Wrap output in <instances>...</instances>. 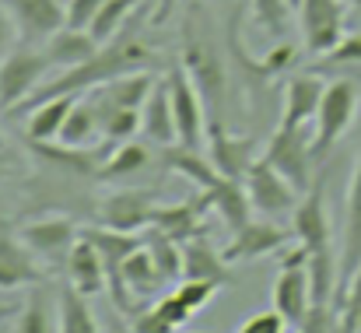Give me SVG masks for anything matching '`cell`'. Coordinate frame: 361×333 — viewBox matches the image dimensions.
Listing matches in <instances>:
<instances>
[{
  "instance_id": "obj_1",
  "label": "cell",
  "mask_w": 361,
  "mask_h": 333,
  "mask_svg": "<svg viewBox=\"0 0 361 333\" xmlns=\"http://www.w3.org/2000/svg\"><path fill=\"white\" fill-rule=\"evenodd\" d=\"M140 21L144 14H133L126 21L120 35L106 46H99L95 56H88L85 63L71 67V71H60L56 78L42 81L21 106H14L11 112H28L35 109L39 102L46 99H60V95H88L92 88L113 81V78H123V74H133V71H151L158 63V53L147 46V39L140 35Z\"/></svg>"
},
{
  "instance_id": "obj_2",
  "label": "cell",
  "mask_w": 361,
  "mask_h": 333,
  "mask_svg": "<svg viewBox=\"0 0 361 333\" xmlns=\"http://www.w3.org/2000/svg\"><path fill=\"white\" fill-rule=\"evenodd\" d=\"M361 106V67L344 71L341 78L326 81V92H323V102L316 112V133H312V162L323 165L330 158V151L337 147V140L351 130L355 116Z\"/></svg>"
},
{
  "instance_id": "obj_3",
  "label": "cell",
  "mask_w": 361,
  "mask_h": 333,
  "mask_svg": "<svg viewBox=\"0 0 361 333\" xmlns=\"http://www.w3.org/2000/svg\"><path fill=\"white\" fill-rule=\"evenodd\" d=\"M179 63L186 67L190 81L197 85L207 116H218L221 102H225V88H228V74H225V63L218 56V49L204 39V32H197V4L193 11L186 14V25H183V53H179Z\"/></svg>"
},
{
  "instance_id": "obj_4",
  "label": "cell",
  "mask_w": 361,
  "mask_h": 333,
  "mask_svg": "<svg viewBox=\"0 0 361 333\" xmlns=\"http://www.w3.org/2000/svg\"><path fill=\"white\" fill-rule=\"evenodd\" d=\"M53 71L49 56L42 46H18L4 56L0 63V109L11 112L14 106H21Z\"/></svg>"
},
{
  "instance_id": "obj_5",
  "label": "cell",
  "mask_w": 361,
  "mask_h": 333,
  "mask_svg": "<svg viewBox=\"0 0 361 333\" xmlns=\"http://www.w3.org/2000/svg\"><path fill=\"white\" fill-rule=\"evenodd\" d=\"M242 186H245V193H249L252 211H259V214L270 218V222L291 218L295 207H298V190H295L267 158H256V162H252V169L245 172Z\"/></svg>"
},
{
  "instance_id": "obj_6",
  "label": "cell",
  "mask_w": 361,
  "mask_h": 333,
  "mask_svg": "<svg viewBox=\"0 0 361 333\" xmlns=\"http://www.w3.org/2000/svg\"><path fill=\"white\" fill-rule=\"evenodd\" d=\"M348 0H302L298 18H302V42L312 56H326L341 46L348 35Z\"/></svg>"
},
{
  "instance_id": "obj_7",
  "label": "cell",
  "mask_w": 361,
  "mask_h": 333,
  "mask_svg": "<svg viewBox=\"0 0 361 333\" xmlns=\"http://www.w3.org/2000/svg\"><path fill=\"white\" fill-rule=\"evenodd\" d=\"M298 193H305L312 186V137H305V130H288L277 126L267 140V155H263Z\"/></svg>"
},
{
  "instance_id": "obj_8",
  "label": "cell",
  "mask_w": 361,
  "mask_h": 333,
  "mask_svg": "<svg viewBox=\"0 0 361 333\" xmlns=\"http://www.w3.org/2000/svg\"><path fill=\"white\" fill-rule=\"evenodd\" d=\"M169 92H172V112H176V130H179V144L186 147H200L204 144V130H207V106L197 92V85L190 81L186 67L176 60L165 71Z\"/></svg>"
},
{
  "instance_id": "obj_9",
  "label": "cell",
  "mask_w": 361,
  "mask_h": 333,
  "mask_svg": "<svg viewBox=\"0 0 361 333\" xmlns=\"http://www.w3.org/2000/svg\"><path fill=\"white\" fill-rule=\"evenodd\" d=\"M291 231L309 249V256L330 249L334 235H330V214H326V172H316V183L298 200V207L291 214Z\"/></svg>"
},
{
  "instance_id": "obj_10",
  "label": "cell",
  "mask_w": 361,
  "mask_h": 333,
  "mask_svg": "<svg viewBox=\"0 0 361 333\" xmlns=\"http://www.w3.org/2000/svg\"><path fill=\"white\" fill-rule=\"evenodd\" d=\"M207 158L214 162V169L225 179L242 183L245 172L256 162V137L228 133L225 123H221V116H207Z\"/></svg>"
},
{
  "instance_id": "obj_11",
  "label": "cell",
  "mask_w": 361,
  "mask_h": 333,
  "mask_svg": "<svg viewBox=\"0 0 361 333\" xmlns=\"http://www.w3.org/2000/svg\"><path fill=\"white\" fill-rule=\"evenodd\" d=\"M32 284H42L39 256L25 246L21 231H14L0 218V291L32 288Z\"/></svg>"
},
{
  "instance_id": "obj_12",
  "label": "cell",
  "mask_w": 361,
  "mask_h": 333,
  "mask_svg": "<svg viewBox=\"0 0 361 333\" xmlns=\"http://www.w3.org/2000/svg\"><path fill=\"white\" fill-rule=\"evenodd\" d=\"M21 238H25V246H28L39 260H46V263H53V267H63L67 256H71V249H74V242L81 238V231L74 228L71 218L49 214V218H39V222L25 224V228H21Z\"/></svg>"
},
{
  "instance_id": "obj_13",
  "label": "cell",
  "mask_w": 361,
  "mask_h": 333,
  "mask_svg": "<svg viewBox=\"0 0 361 333\" xmlns=\"http://www.w3.org/2000/svg\"><path fill=\"white\" fill-rule=\"evenodd\" d=\"M323 92H326V81L319 78V71H302V74L288 78V85H284V116H281L277 126L305 130L309 123H316Z\"/></svg>"
},
{
  "instance_id": "obj_14",
  "label": "cell",
  "mask_w": 361,
  "mask_h": 333,
  "mask_svg": "<svg viewBox=\"0 0 361 333\" xmlns=\"http://www.w3.org/2000/svg\"><path fill=\"white\" fill-rule=\"evenodd\" d=\"M161 204H154V193L151 190H120L113 197L102 200V211H99V222L106 228H116V231H137V228H147L154 224Z\"/></svg>"
},
{
  "instance_id": "obj_15",
  "label": "cell",
  "mask_w": 361,
  "mask_h": 333,
  "mask_svg": "<svg viewBox=\"0 0 361 333\" xmlns=\"http://www.w3.org/2000/svg\"><path fill=\"white\" fill-rule=\"evenodd\" d=\"M7 7L25 42H46L67 25V7L60 0H7Z\"/></svg>"
},
{
  "instance_id": "obj_16",
  "label": "cell",
  "mask_w": 361,
  "mask_h": 333,
  "mask_svg": "<svg viewBox=\"0 0 361 333\" xmlns=\"http://www.w3.org/2000/svg\"><path fill=\"white\" fill-rule=\"evenodd\" d=\"M284 246H288L284 228H277L274 222H249L232 235V242L221 253L228 263H252V260H263L270 253H281Z\"/></svg>"
},
{
  "instance_id": "obj_17",
  "label": "cell",
  "mask_w": 361,
  "mask_h": 333,
  "mask_svg": "<svg viewBox=\"0 0 361 333\" xmlns=\"http://www.w3.org/2000/svg\"><path fill=\"white\" fill-rule=\"evenodd\" d=\"M274 309L288 320L291 330H298L312 309V284L305 267H281L274 281Z\"/></svg>"
},
{
  "instance_id": "obj_18",
  "label": "cell",
  "mask_w": 361,
  "mask_h": 333,
  "mask_svg": "<svg viewBox=\"0 0 361 333\" xmlns=\"http://www.w3.org/2000/svg\"><path fill=\"white\" fill-rule=\"evenodd\" d=\"M63 274H67V284H74L81 295H99L102 288H109V274H106V260L99 253V246L81 231V238L74 242L67 263H63Z\"/></svg>"
},
{
  "instance_id": "obj_19",
  "label": "cell",
  "mask_w": 361,
  "mask_h": 333,
  "mask_svg": "<svg viewBox=\"0 0 361 333\" xmlns=\"http://www.w3.org/2000/svg\"><path fill=\"white\" fill-rule=\"evenodd\" d=\"M183 277H197V281H214V284H235V274L225 260V253H218L204 235H193L183 242Z\"/></svg>"
},
{
  "instance_id": "obj_20",
  "label": "cell",
  "mask_w": 361,
  "mask_h": 333,
  "mask_svg": "<svg viewBox=\"0 0 361 333\" xmlns=\"http://www.w3.org/2000/svg\"><path fill=\"white\" fill-rule=\"evenodd\" d=\"M140 133L158 144V147H169L179 140V130H176V112H172V92H169V81L158 78L154 92L147 95L144 109H140Z\"/></svg>"
},
{
  "instance_id": "obj_21",
  "label": "cell",
  "mask_w": 361,
  "mask_h": 333,
  "mask_svg": "<svg viewBox=\"0 0 361 333\" xmlns=\"http://www.w3.org/2000/svg\"><path fill=\"white\" fill-rule=\"evenodd\" d=\"M154 85H158V78L151 71H133V74H123V78H113V81L92 88V99L109 109H144Z\"/></svg>"
},
{
  "instance_id": "obj_22",
  "label": "cell",
  "mask_w": 361,
  "mask_h": 333,
  "mask_svg": "<svg viewBox=\"0 0 361 333\" xmlns=\"http://www.w3.org/2000/svg\"><path fill=\"white\" fill-rule=\"evenodd\" d=\"M361 267V151L348 186V218H344V249H341V288L351 281V274ZM337 288V295H341Z\"/></svg>"
},
{
  "instance_id": "obj_23",
  "label": "cell",
  "mask_w": 361,
  "mask_h": 333,
  "mask_svg": "<svg viewBox=\"0 0 361 333\" xmlns=\"http://www.w3.org/2000/svg\"><path fill=\"white\" fill-rule=\"evenodd\" d=\"M42 49H46L53 71H71V67L85 63L88 56H95V53H99V42H95V35H92L88 28H71V25H63L56 35H49V39L42 42Z\"/></svg>"
},
{
  "instance_id": "obj_24",
  "label": "cell",
  "mask_w": 361,
  "mask_h": 333,
  "mask_svg": "<svg viewBox=\"0 0 361 333\" xmlns=\"http://www.w3.org/2000/svg\"><path fill=\"white\" fill-rule=\"evenodd\" d=\"M120 281H123V288H126L137 302H144V305H147V298H151L158 288H165V277L158 274V263H154V256H151V249H147L144 242L123 260Z\"/></svg>"
},
{
  "instance_id": "obj_25",
  "label": "cell",
  "mask_w": 361,
  "mask_h": 333,
  "mask_svg": "<svg viewBox=\"0 0 361 333\" xmlns=\"http://www.w3.org/2000/svg\"><path fill=\"white\" fill-rule=\"evenodd\" d=\"M56 330H60V295L53 298V291L46 284H32L28 302L18 313L14 333H56Z\"/></svg>"
},
{
  "instance_id": "obj_26",
  "label": "cell",
  "mask_w": 361,
  "mask_h": 333,
  "mask_svg": "<svg viewBox=\"0 0 361 333\" xmlns=\"http://www.w3.org/2000/svg\"><path fill=\"white\" fill-rule=\"evenodd\" d=\"M207 207H211V204H207L204 193H200V197H190V200H183V204L158 207L154 228L165 231V235H172L176 242H186V238L200 235V222H204V211H207Z\"/></svg>"
},
{
  "instance_id": "obj_27",
  "label": "cell",
  "mask_w": 361,
  "mask_h": 333,
  "mask_svg": "<svg viewBox=\"0 0 361 333\" xmlns=\"http://www.w3.org/2000/svg\"><path fill=\"white\" fill-rule=\"evenodd\" d=\"M165 169H172V172H179V176H186L200 193H207V190H214L225 176L214 169V162L207 158L204 162V155H200V147H186V144H179V147H165Z\"/></svg>"
},
{
  "instance_id": "obj_28",
  "label": "cell",
  "mask_w": 361,
  "mask_h": 333,
  "mask_svg": "<svg viewBox=\"0 0 361 333\" xmlns=\"http://www.w3.org/2000/svg\"><path fill=\"white\" fill-rule=\"evenodd\" d=\"M78 95H60V99H46L35 109H28V123H25V137L32 144H49L53 137H60L67 112L74 109Z\"/></svg>"
},
{
  "instance_id": "obj_29",
  "label": "cell",
  "mask_w": 361,
  "mask_h": 333,
  "mask_svg": "<svg viewBox=\"0 0 361 333\" xmlns=\"http://www.w3.org/2000/svg\"><path fill=\"white\" fill-rule=\"evenodd\" d=\"M207 197V204H211V211H218V218L228 224L232 231H239L242 224L252 222V204H249V193H245V186L235 183V179H221L214 190H207L204 193Z\"/></svg>"
},
{
  "instance_id": "obj_30",
  "label": "cell",
  "mask_w": 361,
  "mask_h": 333,
  "mask_svg": "<svg viewBox=\"0 0 361 333\" xmlns=\"http://www.w3.org/2000/svg\"><path fill=\"white\" fill-rule=\"evenodd\" d=\"M95 137H102V119H99V106L92 95H78L74 109L67 112V123L60 130L63 147H88Z\"/></svg>"
},
{
  "instance_id": "obj_31",
  "label": "cell",
  "mask_w": 361,
  "mask_h": 333,
  "mask_svg": "<svg viewBox=\"0 0 361 333\" xmlns=\"http://www.w3.org/2000/svg\"><path fill=\"white\" fill-rule=\"evenodd\" d=\"M60 333H102L88 295H81L74 284L60 288Z\"/></svg>"
},
{
  "instance_id": "obj_32",
  "label": "cell",
  "mask_w": 361,
  "mask_h": 333,
  "mask_svg": "<svg viewBox=\"0 0 361 333\" xmlns=\"http://www.w3.org/2000/svg\"><path fill=\"white\" fill-rule=\"evenodd\" d=\"M133 7H137V0H102V7H99V14L92 18V28H88L99 46L113 42L123 28H126V21L133 18Z\"/></svg>"
},
{
  "instance_id": "obj_33",
  "label": "cell",
  "mask_w": 361,
  "mask_h": 333,
  "mask_svg": "<svg viewBox=\"0 0 361 333\" xmlns=\"http://www.w3.org/2000/svg\"><path fill=\"white\" fill-rule=\"evenodd\" d=\"M147 162H151V151H147L144 144H137V140H126V144H120V147L102 162L99 179H126V176H137V172L147 169Z\"/></svg>"
},
{
  "instance_id": "obj_34",
  "label": "cell",
  "mask_w": 361,
  "mask_h": 333,
  "mask_svg": "<svg viewBox=\"0 0 361 333\" xmlns=\"http://www.w3.org/2000/svg\"><path fill=\"white\" fill-rule=\"evenodd\" d=\"M351 67H361V32H348L341 39V46L334 53H326L316 71L326 74V71H351Z\"/></svg>"
},
{
  "instance_id": "obj_35",
  "label": "cell",
  "mask_w": 361,
  "mask_h": 333,
  "mask_svg": "<svg viewBox=\"0 0 361 333\" xmlns=\"http://www.w3.org/2000/svg\"><path fill=\"white\" fill-rule=\"evenodd\" d=\"M252 7V18L259 28H267L270 35H284V25H288V0H249Z\"/></svg>"
},
{
  "instance_id": "obj_36",
  "label": "cell",
  "mask_w": 361,
  "mask_h": 333,
  "mask_svg": "<svg viewBox=\"0 0 361 333\" xmlns=\"http://www.w3.org/2000/svg\"><path fill=\"white\" fill-rule=\"evenodd\" d=\"M218 288L221 284H214V281H197V277H183L179 284H176V295L197 313V309H204V305H211L214 302V295H218Z\"/></svg>"
},
{
  "instance_id": "obj_37",
  "label": "cell",
  "mask_w": 361,
  "mask_h": 333,
  "mask_svg": "<svg viewBox=\"0 0 361 333\" xmlns=\"http://www.w3.org/2000/svg\"><path fill=\"white\" fill-rule=\"evenodd\" d=\"M288 330V320L277 313V309H267V313H252L239 333H284Z\"/></svg>"
},
{
  "instance_id": "obj_38",
  "label": "cell",
  "mask_w": 361,
  "mask_h": 333,
  "mask_svg": "<svg viewBox=\"0 0 361 333\" xmlns=\"http://www.w3.org/2000/svg\"><path fill=\"white\" fill-rule=\"evenodd\" d=\"M154 309H158V316H165V320H169L176 330H179L183 323H190V316H193V309H190V305H186V302L176 295V291H172V295H161V298L154 302Z\"/></svg>"
},
{
  "instance_id": "obj_39",
  "label": "cell",
  "mask_w": 361,
  "mask_h": 333,
  "mask_svg": "<svg viewBox=\"0 0 361 333\" xmlns=\"http://www.w3.org/2000/svg\"><path fill=\"white\" fill-rule=\"evenodd\" d=\"M102 0H67V25L71 28H92V18L99 14Z\"/></svg>"
},
{
  "instance_id": "obj_40",
  "label": "cell",
  "mask_w": 361,
  "mask_h": 333,
  "mask_svg": "<svg viewBox=\"0 0 361 333\" xmlns=\"http://www.w3.org/2000/svg\"><path fill=\"white\" fill-rule=\"evenodd\" d=\"M130 327H133V333H176V327H172L165 316H158V309L137 313V316L130 320Z\"/></svg>"
},
{
  "instance_id": "obj_41",
  "label": "cell",
  "mask_w": 361,
  "mask_h": 333,
  "mask_svg": "<svg viewBox=\"0 0 361 333\" xmlns=\"http://www.w3.org/2000/svg\"><path fill=\"white\" fill-rule=\"evenodd\" d=\"M14 39H21V35H18V25H14V18H11L7 0H0V63H4V56L14 49Z\"/></svg>"
},
{
  "instance_id": "obj_42",
  "label": "cell",
  "mask_w": 361,
  "mask_h": 333,
  "mask_svg": "<svg viewBox=\"0 0 361 333\" xmlns=\"http://www.w3.org/2000/svg\"><path fill=\"white\" fill-rule=\"evenodd\" d=\"M176 4H179V0H158L154 11H151V25H165V21L176 14Z\"/></svg>"
},
{
  "instance_id": "obj_43",
  "label": "cell",
  "mask_w": 361,
  "mask_h": 333,
  "mask_svg": "<svg viewBox=\"0 0 361 333\" xmlns=\"http://www.w3.org/2000/svg\"><path fill=\"white\" fill-rule=\"evenodd\" d=\"M102 333H133V327H130V323H126L123 316H113V320H109V323L102 327Z\"/></svg>"
},
{
  "instance_id": "obj_44",
  "label": "cell",
  "mask_w": 361,
  "mask_h": 333,
  "mask_svg": "<svg viewBox=\"0 0 361 333\" xmlns=\"http://www.w3.org/2000/svg\"><path fill=\"white\" fill-rule=\"evenodd\" d=\"M348 4H351V7H355V11L361 14V0H348Z\"/></svg>"
},
{
  "instance_id": "obj_45",
  "label": "cell",
  "mask_w": 361,
  "mask_h": 333,
  "mask_svg": "<svg viewBox=\"0 0 361 333\" xmlns=\"http://www.w3.org/2000/svg\"><path fill=\"white\" fill-rule=\"evenodd\" d=\"M0 179H4V158H0Z\"/></svg>"
},
{
  "instance_id": "obj_46",
  "label": "cell",
  "mask_w": 361,
  "mask_h": 333,
  "mask_svg": "<svg viewBox=\"0 0 361 333\" xmlns=\"http://www.w3.org/2000/svg\"><path fill=\"white\" fill-rule=\"evenodd\" d=\"M295 333H309V330H305V327H298V330H295Z\"/></svg>"
},
{
  "instance_id": "obj_47",
  "label": "cell",
  "mask_w": 361,
  "mask_h": 333,
  "mask_svg": "<svg viewBox=\"0 0 361 333\" xmlns=\"http://www.w3.org/2000/svg\"><path fill=\"white\" fill-rule=\"evenodd\" d=\"M0 151H4V137H0Z\"/></svg>"
}]
</instances>
